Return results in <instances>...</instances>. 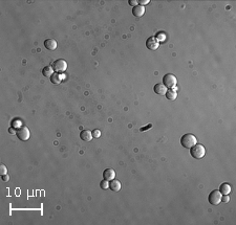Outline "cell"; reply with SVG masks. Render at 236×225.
Segmentation results:
<instances>
[{"instance_id":"6da1fadb","label":"cell","mask_w":236,"mask_h":225,"mask_svg":"<svg viewBox=\"0 0 236 225\" xmlns=\"http://www.w3.org/2000/svg\"><path fill=\"white\" fill-rule=\"evenodd\" d=\"M190 154L193 158H196V159H200L206 155V149L203 144H196L193 147L190 148Z\"/></svg>"},{"instance_id":"7a4b0ae2","label":"cell","mask_w":236,"mask_h":225,"mask_svg":"<svg viewBox=\"0 0 236 225\" xmlns=\"http://www.w3.org/2000/svg\"><path fill=\"white\" fill-rule=\"evenodd\" d=\"M196 144H197V139L193 134H190V133L185 134V135H183V137L181 138V147H184V148H186V149H190L191 147H193Z\"/></svg>"},{"instance_id":"3957f363","label":"cell","mask_w":236,"mask_h":225,"mask_svg":"<svg viewBox=\"0 0 236 225\" xmlns=\"http://www.w3.org/2000/svg\"><path fill=\"white\" fill-rule=\"evenodd\" d=\"M51 67H53V69L55 72L63 73L66 71V69H67V63H66V61L63 60V59H59V60H56L55 62L53 63Z\"/></svg>"},{"instance_id":"277c9868","label":"cell","mask_w":236,"mask_h":225,"mask_svg":"<svg viewBox=\"0 0 236 225\" xmlns=\"http://www.w3.org/2000/svg\"><path fill=\"white\" fill-rule=\"evenodd\" d=\"M163 84H164L167 88L171 89L176 86L178 80H176L175 75H173L172 73H167V74H165L164 78H163Z\"/></svg>"},{"instance_id":"5b68a950","label":"cell","mask_w":236,"mask_h":225,"mask_svg":"<svg viewBox=\"0 0 236 225\" xmlns=\"http://www.w3.org/2000/svg\"><path fill=\"white\" fill-rule=\"evenodd\" d=\"M221 197H223V195H221V193L218 191V189H214V191H212L211 193H210L209 197H208V200H209V202L211 203L212 205H218L219 203L221 202Z\"/></svg>"},{"instance_id":"8992f818","label":"cell","mask_w":236,"mask_h":225,"mask_svg":"<svg viewBox=\"0 0 236 225\" xmlns=\"http://www.w3.org/2000/svg\"><path fill=\"white\" fill-rule=\"evenodd\" d=\"M17 136L20 140L22 141H26L28 138H30V130H28L27 127H20L19 129L17 130Z\"/></svg>"},{"instance_id":"52a82bcc","label":"cell","mask_w":236,"mask_h":225,"mask_svg":"<svg viewBox=\"0 0 236 225\" xmlns=\"http://www.w3.org/2000/svg\"><path fill=\"white\" fill-rule=\"evenodd\" d=\"M160 44H159V41L155 37H150L147 39L146 41V47L150 50H157L159 48Z\"/></svg>"},{"instance_id":"ba28073f","label":"cell","mask_w":236,"mask_h":225,"mask_svg":"<svg viewBox=\"0 0 236 225\" xmlns=\"http://www.w3.org/2000/svg\"><path fill=\"white\" fill-rule=\"evenodd\" d=\"M115 177V172L114 170L112 169H106L105 171L103 172V178L107 181H111V180L114 179Z\"/></svg>"},{"instance_id":"9c48e42d","label":"cell","mask_w":236,"mask_h":225,"mask_svg":"<svg viewBox=\"0 0 236 225\" xmlns=\"http://www.w3.org/2000/svg\"><path fill=\"white\" fill-rule=\"evenodd\" d=\"M153 90H154V92L157 94H159V95H165L167 92V87L165 86L164 84H157L154 85V88H153Z\"/></svg>"},{"instance_id":"30bf717a","label":"cell","mask_w":236,"mask_h":225,"mask_svg":"<svg viewBox=\"0 0 236 225\" xmlns=\"http://www.w3.org/2000/svg\"><path fill=\"white\" fill-rule=\"evenodd\" d=\"M44 47L48 50H55L57 48V41L55 39H46L44 41Z\"/></svg>"},{"instance_id":"8fae6325","label":"cell","mask_w":236,"mask_h":225,"mask_svg":"<svg viewBox=\"0 0 236 225\" xmlns=\"http://www.w3.org/2000/svg\"><path fill=\"white\" fill-rule=\"evenodd\" d=\"M80 138L84 141H90L93 137V132H90L89 130H83V131L80 133Z\"/></svg>"},{"instance_id":"7c38bea8","label":"cell","mask_w":236,"mask_h":225,"mask_svg":"<svg viewBox=\"0 0 236 225\" xmlns=\"http://www.w3.org/2000/svg\"><path fill=\"white\" fill-rule=\"evenodd\" d=\"M145 14V9L144 6H141V5H136L132 9V15L136 16V17H142V16Z\"/></svg>"},{"instance_id":"4fadbf2b","label":"cell","mask_w":236,"mask_h":225,"mask_svg":"<svg viewBox=\"0 0 236 225\" xmlns=\"http://www.w3.org/2000/svg\"><path fill=\"white\" fill-rule=\"evenodd\" d=\"M109 189L113 192H119L121 189V182L119 180H111L109 182Z\"/></svg>"},{"instance_id":"5bb4252c","label":"cell","mask_w":236,"mask_h":225,"mask_svg":"<svg viewBox=\"0 0 236 225\" xmlns=\"http://www.w3.org/2000/svg\"><path fill=\"white\" fill-rule=\"evenodd\" d=\"M165 95H166L167 99H170V101H173V99H175L176 96H178V93H176V87L167 90V92H166V94H165Z\"/></svg>"},{"instance_id":"9a60e30c","label":"cell","mask_w":236,"mask_h":225,"mask_svg":"<svg viewBox=\"0 0 236 225\" xmlns=\"http://www.w3.org/2000/svg\"><path fill=\"white\" fill-rule=\"evenodd\" d=\"M219 192L221 193V195H229L231 192V185L229 183H223L220 186H219Z\"/></svg>"},{"instance_id":"2e32d148","label":"cell","mask_w":236,"mask_h":225,"mask_svg":"<svg viewBox=\"0 0 236 225\" xmlns=\"http://www.w3.org/2000/svg\"><path fill=\"white\" fill-rule=\"evenodd\" d=\"M54 72L55 71H54V69H53L51 66H45V67L42 69V74L46 78H51V75L54 74Z\"/></svg>"},{"instance_id":"e0dca14e","label":"cell","mask_w":236,"mask_h":225,"mask_svg":"<svg viewBox=\"0 0 236 225\" xmlns=\"http://www.w3.org/2000/svg\"><path fill=\"white\" fill-rule=\"evenodd\" d=\"M51 83H54V84H60L61 83V77H60V73H57V72H54V74L51 77Z\"/></svg>"},{"instance_id":"ac0fdd59","label":"cell","mask_w":236,"mask_h":225,"mask_svg":"<svg viewBox=\"0 0 236 225\" xmlns=\"http://www.w3.org/2000/svg\"><path fill=\"white\" fill-rule=\"evenodd\" d=\"M100 186L102 189H109V181H107V180H105V179L102 180L100 183Z\"/></svg>"},{"instance_id":"d6986e66","label":"cell","mask_w":236,"mask_h":225,"mask_svg":"<svg viewBox=\"0 0 236 225\" xmlns=\"http://www.w3.org/2000/svg\"><path fill=\"white\" fill-rule=\"evenodd\" d=\"M12 127L15 128V129H19V128L21 127V122L19 119H14L13 122H12Z\"/></svg>"},{"instance_id":"ffe728a7","label":"cell","mask_w":236,"mask_h":225,"mask_svg":"<svg viewBox=\"0 0 236 225\" xmlns=\"http://www.w3.org/2000/svg\"><path fill=\"white\" fill-rule=\"evenodd\" d=\"M6 173H8V169H6V167L4 164H1L0 165V174H1V176L6 175Z\"/></svg>"},{"instance_id":"44dd1931","label":"cell","mask_w":236,"mask_h":225,"mask_svg":"<svg viewBox=\"0 0 236 225\" xmlns=\"http://www.w3.org/2000/svg\"><path fill=\"white\" fill-rule=\"evenodd\" d=\"M100 136H101V131H100V130H98V129L93 130V138H99Z\"/></svg>"},{"instance_id":"7402d4cb","label":"cell","mask_w":236,"mask_h":225,"mask_svg":"<svg viewBox=\"0 0 236 225\" xmlns=\"http://www.w3.org/2000/svg\"><path fill=\"white\" fill-rule=\"evenodd\" d=\"M139 2V4H140L141 6H145V5H147L148 3L150 2V0H140V1H138Z\"/></svg>"},{"instance_id":"603a6c76","label":"cell","mask_w":236,"mask_h":225,"mask_svg":"<svg viewBox=\"0 0 236 225\" xmlns=\"http://www.w3.org/2000/svg\"><path fill=\"white\" fill-rule=\"evenodd\" d=\"M229 201H230V197H229L228 195H224L223 197H221V202L227 203V202H229Z\"/></svg>"},{"instance_id":"cb8c5ba5","label":"cell","mask_w":236,"mask_h":225,"mask_svg":"<svg viewBox=\"0 0 236 225\" xmlns=\"http://www.w3.org/2000/svg\"><path fill=\"white\" fill-rule=\"evenodd\" d=\"M128 3L130 4L131 6H133V8H134V6H136V5H139V2L136 1V0H129Z\"/></svg>"},{"instance_id":"d4e9b609","label":"cell","mask_w":236,"mask_h":225,"mask_svg":"<svg viewBox=\"0 0 236 225\" xmlns=\"http://www.w3.org/2000/svg\"><path fill=\"white\" fill-rule=\"evenodd\" d=\"M14 129H15V128H13V127H12V128H9V133H12V134H15V133H17V132H15V131H14Z\"/></svg>"},{"instance_id":"484cf974","label":"cell","mask_w":236,"mask_h":225,"mask_svg":"<svg viewBox=\"0 0 236 225\" xmlns=\"http://www.w3.org/2000/svg\"><path fill=\"white\" fill-rule=\"evenodd\" d=\"M1 177H2V180H3V181H8V180H9L8 175H3V176H1Z\"/></svg>"},{"instance_id":"4316f807","label":"cell","mask_w":236,"mask_h":225,"mask_svg":"<svg viewBox=\"0 0 236 225\" xmlns=\"http://www.w3.org/2000/svg\"><path fill=\"white\" fill-rule=\"evenodd\" d=\"M149 128H151V125H148L146 128H141V131H146V129H149Z\"/></svg>"}]
</instances>
